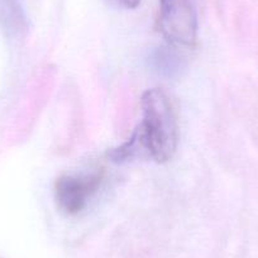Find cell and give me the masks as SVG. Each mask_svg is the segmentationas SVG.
<instances>
[{
    "label": "cell",
    "mask_w": 258,
    "mask_h": 258,
    "mask_svg": "<svg viewBox=\"0 0 258 258\" xmlns=\"http://www.w3.org/2000/svg\"><path fill=\"white\" fill-rule=\"evenodd\" d=\"M142 121L126 142L108 153L115 163L152 160L165 163L173 157L178 142V124L172 103L161 89H150L141 100Z\"/></svg>",
    "instance_id": "cell-1"
},
{
    "label": "cell",
    "mask_w": 258,
    "mask_h": 258,
    "mask_svg": "<svg viewBox=\"0 0 258 258\" xmlns=\"http://www.w3.org/2000/svg\"><path fill=\"white\" fill-rule=\"evenodd\" d=\"M160 28L168 44L190 48L197 42V0H160Z\"/></svg>",
    "instance_id": "cell-2"
},
{
    "label": "cell",
    "mask_w": 258,
    "mask_h": 258,
    "mask_svg": "<svg viewBox=\"0 0 258 258\" xmlns=\"http://www.w3.org/2000/svg\"><path fill=\"white\" fill-rule=\"evenodd\" d=\"M99 172L83 175H62L54 182L53 195L57 208L68 217H75L88 208L103 185Z\"/></svg>",
    "instance_id": "cell-3"
},
{
    "label": "cell",
    "mask_w": 258,
    "mask_h": 258,
    "mask_svg": "<svg viewBox=\"0 0 258 258\" xmlns=\"http://www.w3.org/2000/svg\"><path fill=\"white\" fill-rule=\"evenodd\" d=\"M0 26L9 34L26 31L27 18L21 0H0Z\"/></svg>",
    "instance_id": "cell-4"
},
{
    "label": "cell",
    "mask_w": 258,
    "mask_h": 258,
    "mask_svg": "<svg viewBox=\"0 0 258 258\" xmlns=\"http://www.w3.org/2000/svg\"><path fill=\"white\" fill-rule=\"evenodd\" d=\"M176 49L181 48H177V47L168 44L166 48L156 52L155 56H153L156 69H158L162 73L167 74H172L173 71H177L181 64V58Z\"/></svg>",
    "instance_id": "cell-5"
},
{
    "label": "cell",
    "mask_w": 258,
    "mask_h": 258,
    "mask_svg": "<svg viewBox=\"0 0 258 258\" xmlns=\"http://www.w3.org/2000/svg\"><path fill=\"white\" fill-rule=\"evenodd\" d=\"M105 2L113 8L121 9V11L136 9L141 4V0H105Z\"/></svg>",
    "instance_id": "cell-6"
}]
</instances>
